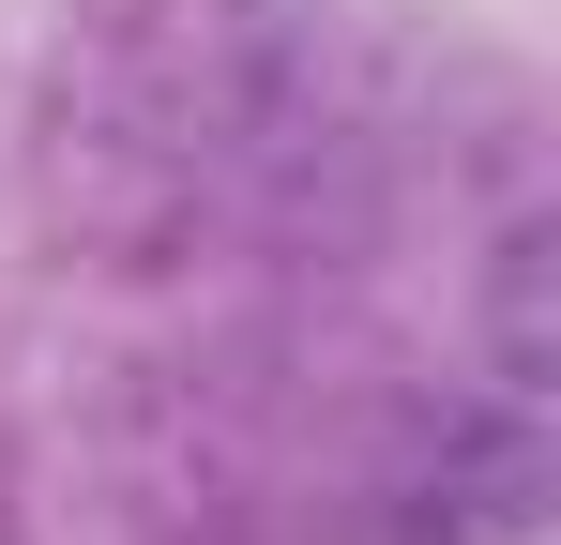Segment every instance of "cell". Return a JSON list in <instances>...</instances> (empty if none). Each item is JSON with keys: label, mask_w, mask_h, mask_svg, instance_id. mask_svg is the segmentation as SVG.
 <instances>
[{"label": "cell", "mask_w": 561, "mask_h": 545, "mask_svg": "<svg viewBox=\"0 0 561 545\" xmlns=\"http://www.w3.org/2000/svg\"><path fill=\"white\" fill-rule=\"evenodd\" d=\"M561 228L547 212H501V243H485V318H470V334H485V394H531V409H547L561 394Z\"/></svg>", "instance_id": "cell-2"}, {"label": "cell", "mask_w": 561, "mask_h": 545, "mask_svg": "<svg viewBox=\"0 0 561 545\" xmlns=\"http://www.w3.org/2000/svg\"><path fill=\"white\" fill-rule=\"evenodd\" d=\"M547 500H561V440L531 394H456L379 469V531L394 545H531Z\"/></svg>", "instance_id": "cell-1"}]
</instances>
